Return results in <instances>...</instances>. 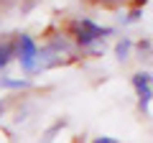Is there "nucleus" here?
<instances>
[{"label":"nucleus","instance_id":"6e6552de","mask_svg":"<svg viewBox=\"0 0 153 143\" xmlns=\"http://www.w3.org/2000/svg\"><path fill=\"white\" fill-rule=\"evenodd\" d=\"M94 143H115V138H110V136H100V138H94Z\"/></svg>","mask_w":153,"mask_h":143},{"label":"nucleus","instance_id":"0eeeda50","mask_svg":"<svg viewBox=\"0 0 153 143\" xmlns=\"http://www.w3.org/2000/svg\"><path fill=\"white\" fill-rule=\"evenodd\" d=\"M138 49H140V54H146V51H151V41H140V44H138Z\"/></svg>","mask_w":153,"mask_h":143},{"label":"nucleus","instance_id":"1a4fd4ad","mask_svg":"<svg viewBox=\"0 0 153 143\" xmlns=\"http://www.w3.org/2000/svg\"><path fill=\"white\" fill-rule=\"evenodd\" d=\"M100 3H107V5H112V3H120V0H100Z\"/></svg>","mask_w":153,"mask_h":143},{"label":"nucleus","instance_id":"39448f33","mask_svg":"<svg viewBox=\"0 0 153 143\" xmlns=\"http://www.w3.org/2000/svg\"><path fill=\"white\" fill-rule=\"evenodd\" d=\"M0 87H5V89H28L31 82L28 79H0Z\"/></svg>","mask_w":153,"mask_h":143},{"label":"nucleus","instance_id":"423d86ee","mask_svg":"<svg viewBox=\"0 0 153 143\" xmlns=\"http://www.w3.org/2000/svg\"><path fill=\"white\" fill-rule=\"evenodd\" d=\"M140 16H143V13L135 8V10L128 13V18H123V23H125V26H130V23H138V21H140Z\"/></svg>","mask_w":153,"mask_h":143},{"label":"nucleus","instance_id":"20e7f679","mask_svg":"<svg viewBox=\"0 0 153 143\" xmlns=\"http://www.w3.org/2000/svg\"><path fill=\"white\" fill-rule=\"evenodd\" d=\"M130 49H133V41H130V39L117 41V44H115V56H117L120 61H125V59H128V54H130Z\"/></svg>","mask_w":153,"mask_h":143},{"label":"nucleus","instance_id":"f03ea898","mask_svg":"<svg viewBox=\"0 0 153 143\" xmlns=\"http://www.w3.org/2000/svg\"><path fill=\"white\" fill-rule=\"evenodd\" d=\"M133 87L138 92V107L143 112H148L153 100V77L148 72H138V74H133Z\"/></svg>","mask_w":153,"mask_h":143},{"label":"nucleus","instance_id":"f257e3e1","mask_svg":"<svg viewBox=\"0 0 153 143\" xmlns=\"http://www.w3.org/2000/svg\"><path fill=\"white\" fill-rule=\"evenodd\" d=\"M36 56H38V44L31 39V36H18L16 41V59L21 61V69L26 74H33L36 72Z\"/></svg>","mask_w":153,"mask_h":143},{"label":"nucleus","instance_id":"7ed1b4c3","mask_svg":"<svg viewBox=\"0 0 153 143\" xmlns=\"http://www.w3.org/2000/svg\"><path fill=\"white\" fill-rule=\"evenodd\" d=\"M16 56V44L13 41H0V69H5L8 66V61Z\"/></svg>","mask_w":153,"mask_h":143}]
</instances>
